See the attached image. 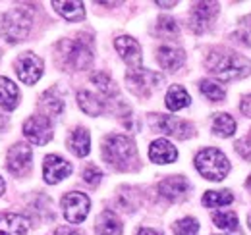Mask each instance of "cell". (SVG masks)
<instances>
[{
  "label": "cell",
  "instance_id": "obj_2",
  "mask_svg": "<svg viewBox=\"0 0 251 235\" xmlns=\"http://www.w3.org/2000/svg\"><path fill=\"white\" fill-rule=\"evenodd\" d=\"M102 156L104 160L116 168V170H131L135 158H137V148L135 143L126 137V135H108L102 143Z\"/></svg>",
  "mask_w": 251,
  "mask_h": 235
},
{
  "label": "cell",
  "instance_id": "obj_22",
  "mask_svg": "<svg viewBox=\"0 0 251 235\" xmlns=\"http://www.w3.org/2000/svg\"><path fill=\"white\" fill-rule=\"evenodd\" d=\"M52 6H54V10H56L60 16H64V18L70 20V22H79V20L85 18V6H83V2L54 0Z\"/></svg>",
  "mask_w": 251,
  "mask_h": 235
},
{
  "label": "cell",
  "instance_id": "obj_14",
  "mask_svg": "<svg viewBox=\"0 0 251 235\" xmlns=\"http://www.w3.org/2000/svg\"><path fill=\"white\" fill-rule=\"evenodd\" d=\"M6 164H8V170L12 174H18V176L25 174L31 166V148L24 143L10 147L8 156H6Z\"/></svg>",
  "mask_w": 251,
  "mask_h": 235
},
{
  "label": "cell",
  "instance_id": "obj_38",
  "mask_svg": "<svg viewBox=\"0 0 251 235\" xmlns=\"http://www.w3.org/2000/svg\"><path fill=\"white\" fill-rule=\"evenodd\" d=\"M176 4H178L176 0H170V2H160V0H157V6H162V8H172Z\"/></svg>",
  "mask_w": 251,
  "mask_h": 235
},
{
  "label": "cell",
  "instance_id": "obj_1",
  "mask_svg": "<svg viewBox=\"0 0 251 235\" xmlns=\"http://www.w3.org/2000/svg\"><path fill=\"white\" fill-rule=\"evenodd\" d=\"M207 70L222 81H234L251 73V62L246 56L232 50H215L205 62Z\"/></svg>",
  "mask_w": 251,
  "mask_h": 235
},
{
  "label": "cell",
  "instance_id": "obj_21",
  "mask_svg": "<svg viewBox=\"0 0 251 235\" xmlns=\"http://www.w3.org/2000/svg\"><path fill=\"white\" fill-rule=\"evenodd\" d=\"M20 104V89L8 77H0V106L14 110Z\"/></svg>",
  "mask_w": 251,
  "mask_h": 235
},
{
  "label": "cell",
  "instance_id": "obj_25",
  "mask_svg": "<svg viewBox=\"0 0 251 235\" xmlns=\"http://www.w3.org/2000/svg\"><path fill=\"white\" fill-rule=\"evenodd\" d=\"M236 131V119L230 116V114H224V112H219L213 118V133L219 135L222 139L226 137H232Z\"/></svg>",
  "mask_w": 251,
  "mask_h": 235
},
{
  "label": "cell",
  "instance_id": "obj_28",
  "mask_svg": "<svg viewBox=\"0 0 251 235\" xmlns=\"http://www.w3.org/2000/svg\"><path fill=\"white\" fill-rule=\"evenodd\" d=\"M213 222H215L217 228L226 230V232L238 230V224H240L236 212H232V210H219V212H215L213 214Z\"/></svg>",
  "mask_w": 251,
  "mask_h": 235
},
{
  "label": "cell",
  "instance_id": "obj_5",
  "mask_svg": "<svg viewBox=\"0 0 251 235\" xmlns=\"http://www.w3.org/2000/svg\"><path fill=\"white\" fill-rule=\"evenodd\" d=\"M31 22V14L25 8H14L0 18V37H4L8 43H20L27 37Z\"/></svg>",
  "mask_w": 251,
  "mask_h": 235
},
{
  "label": "cell",
  "instance_id": "obj_30",
  "mask_svg": "<svg viewBox=\"0 0 251 235\" xmlns=\"http://www.w3.org/2000/svg\"><path fill=\"white\" fill-rule=\"evenodd\" d=\"M199 89H201V93L209 98V100H213V102H220V100H224V96H226V91L224 87L217 83V81H211V79H203L201 83H199Z\"/></svg>",
  "mask_w": 251,
  "mask_h": 235
},
{
  "label": "cell",
  "instance_id": "obj_37",
  "mask_svg": "<svg viewBox=\"0 0 251 235\" xmlns=\"http://www.w3.org/2000/svg\"><path fill=\"white\" fill-rule=\"evenodd\" d=\"M135 235H162V234H158L157 230H151V228H141Z\"/></svg>",
  "mask_w": 251,
  "mask_h": 235
},
{
  "label": "cell",
  "instance_id": "obj_29",
  "mask_svg": "<svg viewBox=\"0 0 251 235\" xmlns=\"http://www.w3.org/2000/svg\"><path fill=\"white\" fill-rule=\"evenodd\" d=\"M91 81H93V85L102 94H106V96H112V94H116L118 93V87H116V83L110 79V75L108 73H104V71H97L91 75Z\"/></svg>",
  "mask_w": 251,
  "mask_h": 235
},
{
  "label": "cell",
  "instance_id": "obj_13",
  "mask_svg": "<svg viewBox=\"0 0 251 235\" xmlns=\"http://www.w3.org/2000/svg\"><path fill=\"white\" fill-rule=\"evenodd\" d=\"M114 48L118 50L120 58L124 60L131 70L141 68V60H143V56H141V47H139V43L135 39H131L127 35H122V37H118L114 41Z\"/></svg>",
  "mask_w": 251,
  "mask_h": 235
},
{
  "label": "cell",
  "instance_id": "obj_3",
  "mask_svg": "<svg viewBox=\"0 0 251 235\" xmlns=\"http://www.w3.org/2000/svg\"><path fill=\"white\" fill-rule=\"evenodd\" d=\"M195 168L209 181H222L230 172V162L226 154L219 148H203L195 156Z\"/></svg>",
  "mask_w": 251,
  "mask_h": 235
},
{
  "label": "cell",
  "instance_id": "obj_18",
  "mask_svg": "<svg viewBox=\"0 0 251 235\" xmlns=\"http://www.w3.org/2000/svg\"><path fill=\"white\" fill-rule=\"evenodd\" d=\"M68 148H70L75 156H79V158L87 156L89 150H91V137H89V131H87L85 127H75V129L70 133V137H68Z\"/></svg>",
  "mask_w": 251,
  "mask_h": 235
},
{
  "label": "cell",
  "instance_id": "obj_33",
  "mask_svg": "<svg viewBox=\"0 0 251 235\" xmlns=\"http://www.w3.org/2000/svg\"><path fill=\"white\" fill-rule=\"evenodd\" d=\"M100 177H102V172H100V170H99L95 164H89V166L83 170V181H85L87 185H91V187L99 185Z\"/></svg>",
  "mask_w": 251,
  "mask_h": 235
},
{
  "label": "cell",
  "instance_id": "obj_40",
  "mask_svg": "<svg viewBox=\"0 0 251 235\" xmlns=\"http://www.w3.org/2000/svg\"><path fill=\"white\" fill-rule=\"evenodd\" d=\"M4 125H6V118H4L2 114H0V129H2Z\"/></svg>",
  "mask_w": 251,
  "mask_h": 235
},
{
  "label": "cell",
  "instance_id": "obj_24",
  "mask_svg": "<svg viewBox=\"0 0 251 235\" xmlns=\"http://www.w3.org/2000/svg\"><path fill=\"white\" fill-rule=\"evenodd\" d=\"M191 102V96L188 94V91L182 87V85H172L166 93V108L176 112V110H182L189 106Z\"/></svg>",
  "mask_w": 251,
  "mask_h": 235
},
{
  "label": "cell",
  "instance_id": "obj_10",
  "mask_svg": "<svg viewBox=\"0 0 251 235\" xmlns=\"http://www.w3.org/2000/svg\"><path fill=\"white\" fill-rule=\"evenodd\" d=\"M24 135L33 145H47L52 139V123L47 116H31L24 123Z\"/></svg>",
  "mask_w": 251,
  "mask_h": 235
},
{
  "label": "cell",
  "instance_id": "obj_27",
  "mask_svg": "<svg viewBox=\"0 0 251 235\" xmlns=\"http://www.w3.org/2000/svg\"><path fill=\"white\" fill-rule=\"evenodd\" d=\"M234 201V195L224 189V191H207L203 195V205L207 208H220V206H228Z\"/></svg>",
  "mask_w": 251,
  "mask_h": 235
},
{
  "label": "cell",
  "instance_id": "obj_20",
  "mask_svg": "<svg viewBox=\"0 0 251 235\" xmlns=\"http://www.w3.org/2000/svg\"><path fill=\"white\" fill-rule=\"evenodd\" d=\"M97 234L99 235H122V222L112 210H104L97 218Z\"/></svg>",
  "mask_w": 251,
  "mask_h": 235
},
{
  "label": "cell",
  "instance_id": "obj_23",
  "mask_svg": "<svg viewBox=\"0 0 251 235\" xmlns=\"http://www.w3.org/2000/svg\"><path fill=\"white\" fill-rule=\"evenodd\" d=\"M77 104L89 116H100L104 112V102L89 91H79L77 93Z\"/></svg>",
  "mask_w": 251,
  "mask_h": 235
},
{
  "label": "cell",
  "instance_id": "obj_42",
  "mask_svg": "<svg viewBox=\"0 0 251 235\" xmlns=\"http://www.w3.org/2000/svg\"><path fill=\"white\" fill-rule=\"evenodd\" d=\"M250 228H251V216H250Z\"/></svg>",
  "mask_w": 251,
  "mask_h": 235
},
{
  "label": "cell",
  "instance_id": "obj_36",
  "mask_svg": "<svg viewBox=\"0 0 251 235\" xmlns=\"http://www.w3.org/2000/svg\"><path fill=\"white\" fill-rule=\"evenodd\" d=\"M54 235H81L79 232H75L74 228H68V226H62V228H58Z\"/></svg>",
  "mask_w": 251,
  "mask_h": 235
},
{
  "label": "cell",
  "instance_id": "obj_12",
  "mask_svg": "<svg viewBox=\"0 0 251 235\" xmlns=\"http://www.w3.org/2000/svg\"><path fill=\"white\" fill-rule=\"evenodd\" d=\"M72 174V164L68 160H64L62 156H56V154H49L45 158V164H43V176L45 181L54 185V183H60L64 177H68Z\"/></svg>",
  "mask_w": 251,
  "mask_h": 235
},
{
  "label": "cell",
  "instance_id": "obj_4",
  "mask_svg": "<svg viewBox=\"0 0 251 235\" xmlns=\"http://www.w3.org/2000/svg\"><path fill=\"white\" fill-rule=\"evenodd\" d=\"M60 58L64 66L72 68V70H87L93 64V47H91V39H70L62 41L60 47Z\"/></svg>",
  "mask_w": 251,
  "mask_h": 235
},
{
  "label": "cell",
  "instance_id": "obj_31",
  "mask_svg": "<svg viewBox=\"0 0 251 235\" xmlns=\"http://www.w3.org/2000/svg\"><path fill=\"white\" fill-rule=\"evenodd\" d=\"M157 33L160 37L170 39V37H176V35L180 33V27H178V24H176L174 18L162 16V18H158V22H157Z\"/></svg>",
  "mask_w": 251,
  "mask_h": 235
},
{
  "label": "cell",
  "instance_id": "obj_34",
  "mask_svg": "<svg viewBox=\"0 0 251 235\" xmlns=\"http://www.w3.org/2000/svg\"><path fill=\"white\" fill-rule=\"evenodd\" d=\"M236 150H238L240 156H244V158L251 160V131L246 139H242V141L236 143Z\"/></svg>",
  "mask_w": 251,
  "mask_h": 235
},
{
  "label": "cell",
  "instance_id": "obj_26",
  "mask_svg": "<svg viewBox=\"0 0 251 235\" xmlns=\"http://www.w3.org/2000/svg\"><path fill=\"white\" fill-rule=\"evenodd\" d=\"M41 108L47 112V118L49 116H60L64 110V100L56 94V91H47L43 96H41Z\"/></svg>",
  "mask_w": 251,
  "mask_h": 235
},
{
  "label": "cell",
  "instance_id": "obj_19",
  "mask_svg": "<svg viewBox=\"0 0 251 235\" xmlns=\"http://www.w3.org/2000/svg\"><path fill=\"white\" fill-rule=\"evenodd\" d=\"M0 235H27V220L20 214H0Z\"/></svg>",
  "mask_w": 251,
  "mask_h": 235
},
{
  "label": "cell",
  "instance_id": "obj_17",
  "mask_svg": "<svg viewBox=\"0 0 251 235\" xmlns=\"http://www.w3.org/2000/svg\"><path fill=\"white\" fill-rule=\"evenodd\" d=\"M157 60L166 71H178L186 62V54L182 48H176V47H160L157 52Z\"/></svg>",
  "mask_w": 251,
  "mask_h": 235
},
{
  "label": "cell",
  "instance_id": "obj_16",
  "mask_svg": "<svg viewBox=\"0 0 251 235\" xmlns=\"http://www.w3.org/2000/svg\"><path fill=\"white\" fill-rule=\"evenodd\" d=\"M149 158L155 162V164H172L176 158H178V150L176 147L166 141V139H157L151 143L149 147Z\"/></svg>",
  "mask_w": 251,
  "mask_h": 235
},
{
  "label": "cell",
  "instance_id": "obj_32",
  "mask_svg": "<svg viewBox=\"0 0 251 235\" xmlns=\"http://www.w3.org/2000/svg\"><path fill=\"white\" fill-rule=\"evenodd\" d=\"M176 235H199V222L195 218H182L174 224Z\"/></svg>",
  "mask_w": 251,
  "mask_h": 235
},
{
  "label": "cell",
  "instance_id": "obj_9",
  "mask_svg": "<svg viewBox=\"0 0 251 235\" xmlns=\"http://www.w3.org/2000/svg\"><path fill=\"white\" fill-rule=\"evenodd\" d=\"M217 14H219V4L217 2H197V4H193L191 16H189V25H191L193 33H205L213 25Z\"/></svg>",
  "mask_w": 251,
  "mask_h": 235
},
{
  "label": "cell",
  "instance_id": "obj_15",
  "mask_svg": "<svg viewBox=\"0 0 251 235\" xmlns=\"http://www.w3.org/2000/svg\"><path fill=\"white\" fill-rule=\"evenodd\" d=\"M158 193L168 201H182L189 193V181L184 176H170L158 183Z\"/></svg>",
  "mask_w": 251,
  "mask_h": 235
},
{
  "label": "cell",
  "instance_id": "obj_41",
  "mask_svg": "<svg viewBox=\"0 0 251 235\" xmlns=\"http://www.w3.org/2000/svg\"><path fill=\"white\" fill-rule=\"evenodd\" d=\"M248 189H250V191H251V176L248 177Z\"/></svg>",
  "mask_w": 251,
  "mask_h": 235
},
{
  "label": "cell",
  "instance_id": "obj_8",
  "mask_svg": "<svg viewBox=\"0 0 251 235\" xmlns=\"http://www.w3.org/2000/svg\"><path fill=\"white\" fill-rule=\"evenodd\" d=\"M153 127L160 133H166L176 139H189L193 135V125L189 121H184V119L174 116L153 114Z\"/></svg>",
  "mask_w": 251,
  "mask_h": 235
},
{
  "label": "cell",
  "instance_id": "obj_11",
  "mask_svg": "<svg viewBox=\"0 0 251 235\" xmlns=\"http://www.w3.org/2000/svg\"><path fill=\"white\" fill-rule=\"evenodd\" d=\"M16 73L25 85L37 83L43 75V60L33 52H24L16 60Z\"/></svg>",
  "mask_w": 251,
  "mask_h": 235
},
{
  "label": "cell",
  "instance_id": "obj_6",
  "mask_svg": "<svg viewBox=\"0 0 251 235\" xmlns=\"http://www.w3.org/2000/svg\"><path fill=\"white\" fill-rule=\"evenodd\" d=\"M89 208H91V201H89V197L85 193L72 191V193H66L62 197L64 218L70 224H81L87 218Z\"/></svg>",
  "mask_w": 251,
  "mask_h": 235
},
{
  "label": "cell",
  "instance_id": "obj_7",
  "mask_svg": "<svg viewBox=\"0 0 251 235\" xmlns=\"http://www.w3.org/2000/svg\"><path fill=\"white\" fill-rule=\"evenodd\" d=\"M126 83L127 87L131 89L135 94L139 96H147L155 87H158L162 83V75L155 73L151 70H143V68H137V70H129L127 75H126Z\"/></svg>",
  "mask_w": 251,
  "mask_h": 235
},
{
  "label": "cell",
  "instance_id": "obj_35",
  "mask_svg": "<svg viewBox=\"0 0 251 235\" xmlns=\"http://www.w3.org/2000/svg\"><path fill=\"white\" fill-rule=\"evenodd\" d=\"M240 110H242L244 116L251 118V94H246V96L242 98V102H240Z\"/></svg>",
  "mask_w": 251,
  "mask_h": 235
},
{
  "label": "cell",
  "instance_id": "obj_39",
  "mask_svg": "<svg viewBox=\"0 0 251 235\" xmlns=\"http://www.w3.org/2000/svg\"><path fill=\"white\" fill-rule=\"evenodd\" d=\"M4 189H6V183H4V179H2V177H0V195H2V193H4Z\"/></svg>",
  "mask_w": 251,
  "mask_h": 235
}]
</instances>
